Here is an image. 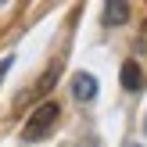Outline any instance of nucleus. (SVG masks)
Masks as SVG:
<instances>
[{"instance_id": "f257e3e1", "label": "nucleus", "mask_w": 147, "mask_h": 147, "mask_svg": "<svg viewBox=\"0 0 147 147\" xmlns=\"http://www.w3.org/2000/svg\"><path fill=\"white\" fill-rule=\"evenodd\" d=\"M57 111H61V108H57L54 100H43V104L36 108L32 115H29L25 129H22V140H29V144L43 140V136H47L50 129H54V122H57Z\"/></svg>"}, {"instance_id": "f03ea898", "label": "nucleus", "mask_w": 147, "mask_h": 147, "mask_svg": "<svg viewBox=\"0 0 147 147\" xmlns=\"http://www.w3.org/2000/svg\"><path fill=\"white\" fill-rule=\"evenodd\" d=\"M72 97L76 100H93L97 97V79H93L90 72H79V76L72 79Z\"/></svg>"}, {"instance_id": "7ed1b4c3", "label": "nucleus", "mask_w": 147, "mask_h": 147, "mask_svg": "<svg viewBox=\"0 0 147 147\" xmlns=\"http://www.w3.org/2000/svg\"><path fill=\"white\" fill-rule=\"evenodd\" d=\"M129 22V0H108L104 4V25H126Z\"/></svg>"}, {"instance_id": "20e7f679", "label": "nucleus", "mask_w": 147, "mask_h": 147, "mask_svg": "<svg viewBox=\"0 0 147 147\" xmlns=\"http://www.w3.org/2000/svg\"><path fill=\"white\" fill-rule=\"evenodd\" d=\"M122 86H126L129 93H140L144 90V72H140L136 61H126V65H122Z\"/></svg>"}, {"instance_id": "39448f33", "label": "nucleus", "mask_w": 147, "mask_h": 147, "mask_svg": "<svg viewBox=\"0 0 147 147\" xmlns=\"http://www.w3.org/2000/svg\"><path fill=\"white\" fill-rule=\"evenodd\" d=\"M7 65H11V57H7V61H4V65H0V76H4V72H7Z\"/></svg>"}, {"instance_id": "423d86ee", "label": "nucleus", "mask_w": 147, "mask_h": 147, "mask_svg": "<svg viewBox=\"0 0 147 147\" xmlns=\"http://www.w3.org/2000/svg\"><path fill=\"white\" fill-rule=\"evenodd\" d=\"M144 40H147V22H144Z\"/></svg>"}, {"instance_id": "0eeeda50", "label": "nucleus", "mask_w": 147, "mask_h": 147, "mask_svg": "<svg viewBox=\"0 0 147 147\" xmlns=\"http://www.w3.org/2000/svg\"><path fill=\"white\" fill-rule=\"evenodd\" d=\"M0 4H7V0H0Z\"/></svg>"}]
</instances>
